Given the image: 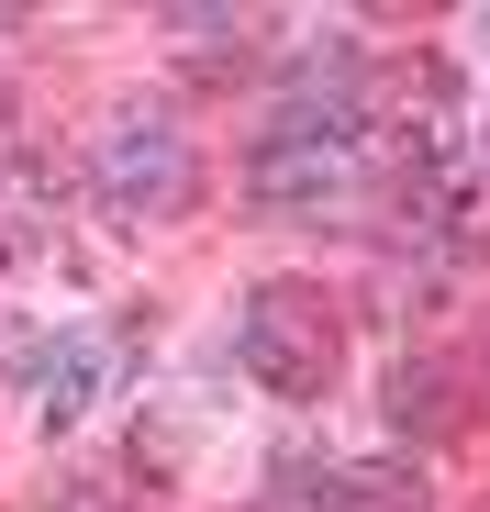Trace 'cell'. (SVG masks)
<instances>
[{
  "label": "cell",
  "mask_w": 490,
  "mask_h": 512,
  "mask_svg": "<svg viewBox=\"0 0 490 512\" xmlns=\"http://www.w3.org/2000/svg\"><path fill=\"white\" fill-rule=\"evenodd\" d=\"M234 357H245V379L279 390V401H323L335 368H346V312L323 301L312 279H268V290H245Z\"/></svg>",
  "instance_id": "obj_1"
},
{
  "label": "cell",
  "mask_w": 490,
  "mask_h": 512,
  "mask_svg": "<svg viewBox=\"0 0 490 512\" xmlns=\"http://www.w3.org/2000/svg\"><path fill=\"white\" fill-rule=\"evenodd\" d=\"M390 412H401V423H446V368H413V357H401V379H390Z\"/></svg>",
  "instance_id": "obj_6"
},
{
  "label": "cell",
  "mask_w": 490,
  "mask_h": 512,
  "mask_svg": "<svg viewBox=\"0 0 490 512\" xmlns=\"http://www.w3.org/2000/svg\"><path fill=\"white\" fill-rule=\"evenodd\" d=\"M346 179H357V134H257L245 156V190L268 212H323L346 201Z\"/></svg>",
  "instance_id": "obj_3"
},
{
  "label": "cell",
  "mask_w": 490,
  "mask_h": 512,
  "mask_svg": "<svg viewBox=\"0 0 490 512\" xmlns=\"http://www.w3.org/2000/svg\"><path fill=\"white\" fill-rule=\"evenodd\" d=\"M101 357H112V334H67V346L45 357V423H78V412H90Z\"/></svg>",
  "instance_id": "obj_5"
},
{
  "label": "cell",
  "mask_w": 490,
  "mask_h": 512,
  "mask_svg": "<svg viewBox=\"0 0 490 512\" xmlns=\"http://www.w3.org/2000/svg\"><path fill=\"white\" fill-rule=\"evenodd\" d=\"M67 512H112V501H101V490H67Z\"/></svg>",
  "instance_id": "obj_7"
},
{
  "label": "cell",
  "mask_w": 490,
  "mask_h": 512,
  "mask_svg": "<svg viewBox=\"0 0 490 512\" xmlns=\"http://www.w3.org/2000/svg\"><path fill=\"white\" fill-rule=\"evenodd\" d=\"M479 34H490V23H479Z\"/></svg>",
  "instance_id": "obj_8"
},
{
  "label": "cell",
  "mask_w": 490,
  "mask_h": 512,
  "mask_svg": "<svg viewBox=\"0 0 490 512\" xmlns=\"http://www.w3.org/2000/svg\"><path fill=\"white\" fill-rule=\"evenodd\" d=\"M290 501L301 512H424V479L413 468H290Z\"/></svg>",
  "instance_id": "obj_4"
},
{
  "label": "cell",
  "mask_w": 490,
  "mask_h": 512,
  "mask_svg": "<svg viewBox=\"0 0 490 512\" xmlns=\"http://www.w3.org/2000/svg\"><path fill=\"white\" fill-rule=\"evenodd\" d=\"M90 179H101V201H112V212L168 223V212H190V201H201V156H190V134H179L168 112H112V123H101V145H90Z\"/></svg>",
  "instance_id": "obj_2"
}]
</instances>
